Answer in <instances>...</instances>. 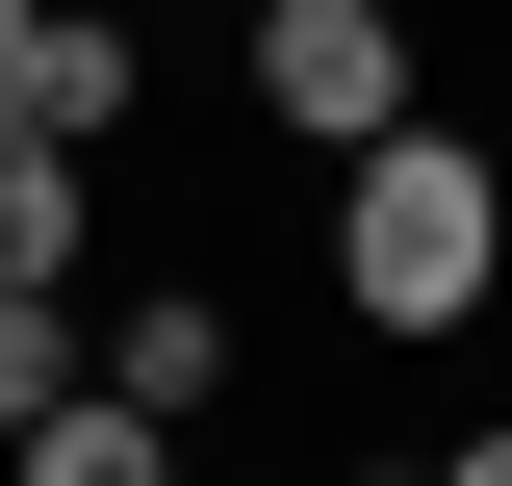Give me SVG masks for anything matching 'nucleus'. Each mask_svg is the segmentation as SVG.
<instances>
[{
  "label": "nucleus",
  "mask_w": 512,
  "mask_h": 486,
  "mask_svg": "<svg viewBox=\"0 0 512 486\" xmlns=\"http://www.w3.org/2000/svg\"><path fill=\"white\" fill-rule=\"evenodd\" d=\"M333 282H359V333H461V307H487V154H461V128H359Z\"/></svg>",
  "instance_id": "obj_1"
},
{
  "label": "nucleus",
  "mask_w": 512,
  "mask_h": 486,
  "mask_svg": "<svg viewBox=\"0 0 512 486\" xmlns=\"http://www.w3.org/2000/svg\"><path fill=\"white\" fill-rule=\"evenodd\" d=\"M26 103H52V128H77V154H103V128H128V103H154V77H128V26H77V0H52V77H26Z\"/></svg>",
  "instance_id": "obj_5"
},
{
  "label": "nucleus",
  "mask_w": 512,
  "mask_h": 486,
  "mask_svg": "<svg viewBox=\"0 0 512 486\" xmlns=\"http://www.w3.org/2000/svg\"><path fill=\"white\" fill-rule=\"evenodd\" d=\"M0 282H77V128L0 103Z\"/></svg>",
  "instance_id": "obj_3"
},
{
  "label": "nucleus",
  "mask_w": 512,
  "mask_h": 486,
  "mask_svg": "<svg viewBox=\"0 0 512 486\" xmlns=\"http://www.w3.org/2000/svg\"><path fill=\"white\" fill-rule=\"evenodd\" d=\"M26 77H52V0H0V103H26ZM26 128H52V103H26Z\"/></svg>",
  "instance_id": "obj_7"
},
{
  "label": "nucleus",
  "mask_w": 512,
  "mask_h": 486,
  "mask_svg": "<svg viewBox=\"0 0 512 486\" xmlns=\"http://www.w3.org/2000/svg\"><path fill=\"white\" fill-rule=\"evenodd\" d=\"M77 384V333H52V282H0V461H26V410Z\"/></svg>",
  "instance_id": "obj_6"
},
{
  "label": "nucleus",
  "mask_w": 512,
  "mask_h": 486,
  "mask_svg": "<svg viewBox=\"0 0 512 486\" xmlns=\"http://www.w3.org/2000/svg\"><path fill=\"white\" fill-rule=\"evenodd\" d=\"M256 103L308 154H359V128H410V26L384 0H256Z\"/></svg>",
  "instance_id": "obj_2"
},
{
  "label": "nucleus",
  "mask_w": 512,
  "mask_h": 486,
  "mask_svg": "<svg viewBox=\"0 0 512 486\" xmlns=\"http://www.w3.org/2000/svg\"><path fill=\"white\" fill-rule=\"evenodd\" d=\"M103 359L154 384V410H205V384H231V307H205V282H154V307H128V333H103Z\"/></svg>",
  "instance_id": "obj_4"
}]
</instances>
